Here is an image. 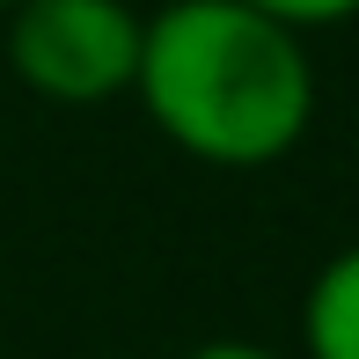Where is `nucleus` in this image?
<instances>
[{
    "instance_id": "1",
    "label": "nucleus",
    "mask_w": 359,
    "mask_h": 359,
    "mask_svg": "<svg viewBox=\"0 0 359 359\" xmlns=\"http://www.w3.org/2000/svg\"><path fill=\"white\" fill-rule=\"evenodd\" d=\"M133 95L161 140L213 169H264L316 125L301 29L250 0H161L140 29Z\"/></svg>"
},
{
    "instance_id": "2",
    "label": "nucleus",
    "mask_w": 359,
    "mask_h": 359,
    "mask_svg": "<svg viewBox=\"0 0 359 359\" xmlns=\"http://www.w3.org/2000/svg\"><path fill=\"white\" fill-rule=\"evenodd\" d=\"M147 15L133 0H15L8 67L44 103H110L133 95Z\"/></svg>"
},
{
    "instance_id": "3",
    "label": "nucleus",
    "mask_w": 359,
    "mask_h": 359,
    "mask_svg": "<svg viewBox=\"0 0 359 359\" xmlns=\"http://www.w3.org/2000/svg\"><path fill=\"white\" fill-rule=\"evenodd\" d=\"M301 352L308 359H359V242L337 250L308 279L301 301Z\"/></svg>"
},
{
    "instance_id": "4",
    "label": "nucleus",
    "mask_w": 359,
    "mask_h": 359,
    "mask_svg": "<svg viewBox=\"0 0 359 359\" xmlns=\"http://www.w3.org/2000/svg\"><path fill=\"white\" fill-rule=\"evenodd\" d=\"M250 8H264L271 22H286V29H337V22H352L359 15V0H250Z\"/></svg>"
},
{
    "instance_id": "5",
    "label": "nucleus",
    "mask_w": 359,
    "mask_h": 359,
    "mask_svg": "<svg viewBox=\"0 0 359 359\" xmlns=\"http://www.w3.org/2000/svg\"><path fill=\"white\" fill-rule=\"evenodd\" d=\"M184 359H279V352H264V345H242V337H213V345H191Z\"/></svg>"
},
{
    "instance_id": "6",
    "label": "nucleus",
    "mask_w": 359,
    "mask_h": 359,
    "mask_svg": "<svg viewBox=\"0 0 359 359\" xmlns=\"http://www.w3.org/2000/svg\"><path fill=\"white\" fill-rule=\"evenodd\" d=\"M8 8H15V0H0V15H8Z\"/></svg>"
}]
</instances>
